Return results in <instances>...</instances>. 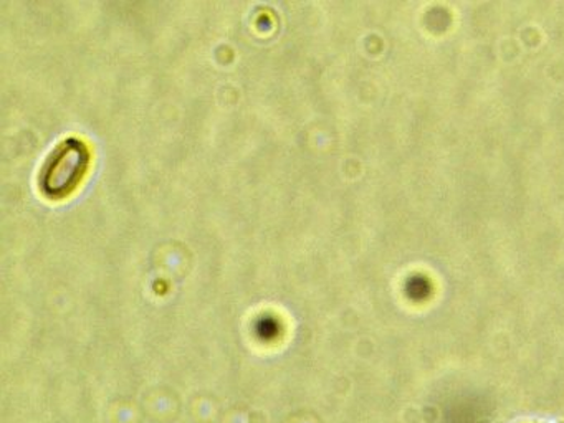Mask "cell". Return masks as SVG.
I'll return each mask as SVG.
<instances>
[{
    "label": "cell",
    "instance_id": "obj_1",
    "mask_svg": "<svg viewBox=\"0 0 564 423\" xmlns=\"http://www.w3.org/2000/svg\"><path fill=\"white\" fill-rule=\"evenodd\" d=\"M90 152L78 139H67L54 149L39 177L45 195L62 198L70 194L87 172Z\"/></svg>",
    "mask_w": 564,
    "mask_h": 423
}]
</instances>
